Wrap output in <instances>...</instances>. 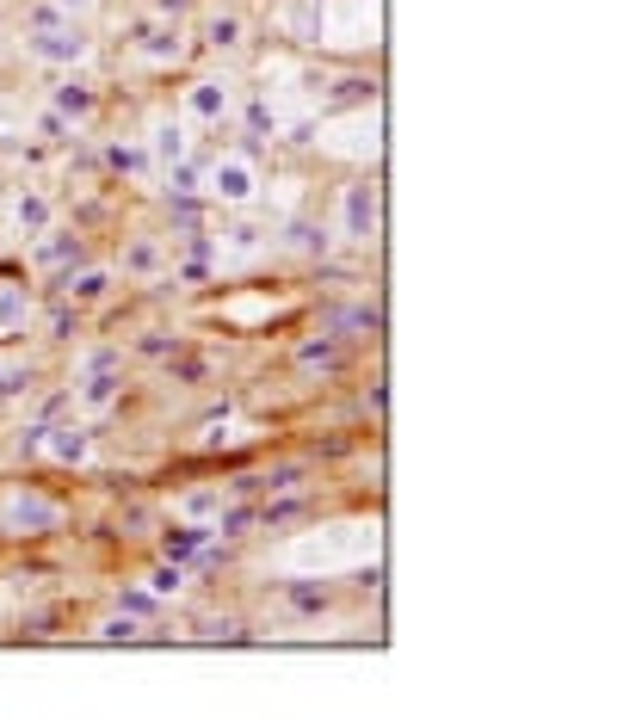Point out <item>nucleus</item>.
Listing matches in <instances>:
<instances>
[{
    "instance_id": "1",
    "label": "nucleus",
    "mask_w": 642,
    "mask_h": 722,
    "mask_svg": "<svg viewBox=\"0 0 642 722\" xmlns=\"http://www.w3.org/2000/svg\"><path fill=\"white\" fill-rule=\"evenodd\" d=\"M210 192L229 198V204H247V198H254V167H247V161H217V167H210Z\"/></svg>"
},
{
    "instance_id": "11",
    "label": "nucleus",
    "mask_w": 642,
    "mask_h": 722,
    "mask_svg": "<svg viewBox=\"0 0 642 722\" xmlns=\"http://www.w3.org/2000/svg\"><path fill=\"white\" fill-rule=\"evenodd\" d=\"M112 395H118V383H112V377H105V371H99V377H93V389H87V402L99 408V402H112Z\"/></svg>"
},
{
    "instance_id": "4",
    "label": "nucleus",
    "mask_w": 642,
    "mask_h": 722,
    "mask_svg": "<svg viewBox=\"0 0 642 722\" xmlns=\"http://www.w3.org/2000/svg\"><path fill=\"white\" fill-rule=\"evenodd\" d=\"M87 44L81 38H68V31H44V38H31V56H44V62H75Z\"/></svg>"
},
{
    "instance_id": "10",
    "label": "nucleus",
    "mask_w": 642,
    "mask_h": 722,
    "mask_svg": "<svg viewBox=\"0 0 642 722\" xmlns=\"http://www.w3.org/2000/svg\"><path fill=\"white\" fill-rule=\"evenodd\" d=\"M44 216H50V210H44L38 198H25V204H19V223H25V229H44Z\"/></svg>"
},
{
    "instance_id": "2",
    "label": "nucleus",
    "mask_w": 642,
    "mask_h": 722,
    "mask_svg": "<svg viewBox=\"0 0 642 722\" xmlns=\"http://www.w3.org/2000/svg\"><path fill=\"white\" fill-rule=\"evenodd\" d=\"M7 525H13V531H50V525H56V507H50V500H38V494H13V500H7Z\"/></svg>"
},
{
    "instance_id": "12",
    "label": "nucleus",
    "mask_w": 642,
    "mask_h": 722,
    "mask_svg": "<svg viewBox=\"0 0 642 722\" xmlns=\"http://www.w3.org/2000/svg\"><path fill=\"white\" fill-rule=\"evenodd\" d=\"M19 315H25V297H0V328H13Z\"/></svg>"
},
{
    "instance_id": "3",
    "label": "nucleus",
    "mask_w": 642,
    "mask_h": 722,
    "mask_svg": "<svg viewBox=\"0 0 642 722\" xmlns=\"http://www.w3.org/2000/svg\"><path fill=\"white\" fill-rule=\"evenodd\" d=\"M371 223H377V192L371 186H352V198H346V235L352 241H371Z\"/></svg>"
},
{
    "instance_id": "5",
    "label": "nucleus",
    "mask_w": 642,
    "mask_h": 722,
    "mask_svg": "<svg viewBox=\"0 0 642 722\" xmlns=\"http://www.w3.org/2000/svg\"><path fill=\"white\" fill-rule=\"evenodd\" d=\"M192 112H198V118H223V112H229V93H223L217 81H198V87H192Z\"/></svg>"
},
{
    "instance_id": "6",
    "label": "nucleus",
    "mask_w": 642,
    "mask_h": 722,
    "mask_svg": "<svg viewBox=\"0 0 642 722\" xmlns=\"http://www.w3.org/2000/svg\"><path fill=\"white\" fill-rule=\"evenodd\" d=\"M50 451H56V457H68V463H81V457H87V432H75V426H62L56 439H50Z\"/></svg>"
},
{
    "instance_id": "7",
    "label": "nucleus",
    "mask_w": 642,
    "mask_h": 722,
    "mask_svg": "<svg viewBox=\"0 0 642 722\" xmlns=\"http://www.w3.org/2000/svg\"><path fill=\"white\" fill-rule=\"evenodd\" d=\"M204 537H210V531H198V525H192V531H167V556H192Z\"/></svg>"
},
{
    "instance_id": "9",
    "label": "nucleus",
    "mask_w": 642,
    "mask_h": 722,
    "mask_svg": "<svg viewBox=\"0 0 642 722\" xmlns=\"http://www.w3.org/2000/svg\"><path fill=\"white\" fill-rule=\"evenodd\" d=\"M105 284H112V278H105V272H87L81 284H68V291H75V297H105Z\"/></svg>"
},
{
    "instance_id": "8",
    "label": "nucleus",
    "mask_w": 642,
    "mask_h": 722,
    "mask_svg": "<svg viewBox=\"0 0 642 722\" xmlns=\"http://www.w3.org/2000/svg\"><path fill=\"white\" fill-rule=\"evenodd\" d=\"M210 44H217V50H229V44H241V19H210Z\"/></svg>"
},
{
    "instance_id": "13",
    "label": "nucleus",
    "mask_w": 642,
    "mask_h": 722,
    "mask_svg": "<svg viewBox=\"0 0 642 722\" xmlns=\"http://www.w3.org/2000/svg\"><path fill=\"white\" fill-rule=\"evenodd\" d=\"M180 149H186L180 130H161V155H167V161H180Z\"/></svg>"
}]
</instances>
